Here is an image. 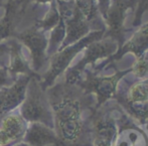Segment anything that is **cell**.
Returning <instances> with one entry per match:
<instances>
[{
    "mask_svg": "<svg viewBox=\"0 0 148 146\" xmlns=\"http://www.w3.org/2000/svg\"><path fill=\"white\" fill-rule=\"evenodd\" d=\"M53 115L56 146H91V129L86 112L95 107L94 95L87 94L77 85L55 83L45 91Z\"/></svg>",
    "mask_w": 148,
    "mask_h": 146,
    "instance_id": "1",
    "label": "cell"
},
{
    "mask_svg": "<svg viewBox=\"0 0 148 146\" xmlns=\"http://www.w3.org/2000/svg\"><path fill=\"white\" fill-rule=\"evenodd\" d=\"M122 108L114 100L98 109H92L88 118L91 129V146H111L117 133L118 117Z\"/></svg>",
    "mask_w": 148,
    "mask_h": 146,
    "instance_id": "2",
    "label": "cell"
},
{
    "mask_svg": "<svg viewBox=\"0 0 148 146\" xmlns=\"http://www.w3.org/2000/svg\"><path fill=\"white\" fill-rule=\"evenodd\" d=\"M113 100L135 122L143 126L148 122V77L124 88L117 87Z\"/></svg>",
    "mask_w": 148,
    "mask_h": 146,
    "instance_id": "3",
    "label": "cell"
},
{
    "mask_svg": "<svg viewBox=\"0 0 148 146\" xmlns=\"http://www.w3.org/2000/svg\"><path fill=\"white\" fill-rule=\"evenodd\" d=\"M104 34V30L95 31V32L89 33L82 39H80L77 42L64 47L62 51H59L49 58V68L43 75H40V81L39 84L43 91H47L49 88H51L56 81L64 74L66 70L70 66L71 62H73L76 56L86 49L87 45H89L91 42H94L96 40H99L102 38Z\"/></svg>",
    "mask_w": 148,
    "mask_h": 146,
    "instance_id": "4",
    "label": "cell"
},
{
    "mask_svg": "<svg viewBox=\"0 0 148 146\" xmlns=\"http://www.w3.org/2000/svg\"><path fill=\"white\" fill-rule=\"evenodd\" d=\"M20 115L27 123L39 122L49 128L55 127L53 115L49 98L39 84V80L31 78L27 85L25 97L18 108Z\"/></svg>",
    "mask_w": 148,
    "mask_h": 146,
    "instance_id": "5",
    "label": "cell"
},
{
    "mask_svg": "<svg viewBox=\"0 0 148 146\" xmlns=\"http://www.w3.org/2000/svg\"><path fill=\"white\" fill-rule=\"evenodd\" d=\"M131 71V69L122 72L117 71L113 76L102 77L98 76L92 71L85 70L83 74L85 75V77H83L77 86L80 87L85 93L95 96L96 104L94 109H98L107 102L113 100L120 80Z\"/></svg>",
    "mask_w": 148,
    "mask_h": 146,
    "instance_id": "6",
    "label": "cell"
},
{
    "mask_svg": "<svg viewBox=\"0 0 148 146\" xmlns=\"http://www.w3.org/2000/svg\"><path fill=\"white\" fill-rule=\"evenodd\" d=\"M118 43L113 39L96 40L86 47L85 55L75 66H69L64 72V83L69 85H77L83 78L84 71L89 64H94L98 60L111 56L117 49Z\"/></svg>",
    "mask_w": 148,
    "mask_h": 146,
    "instance_id": "7",
    "label": "cell"
},
{
    "mask_svg": "<svg viewBox=\"0 0 148 146\" xmlns=\"http://www.w3.org/2000/svg\"><path fill=\"white\" fill-rule=\"evenodd\" d=\"M14 38L21 42L26 49L29 56L31 69L39 74V71L45 66L47 62H49V58L47 56L49 43L47 34L32 25L21 32H17Z\"/></svg>",
    "mask_w": 148,
    "mask_h": 146,
    "instance_id": "8",
    "label": "cell"
},
{
    "mask_svg": "<svg viewBox=\"0 0 148 146\" xmlns=\"http://www.w3.org/2000/svg\"><path fill=\"white\" fill-rule=\"evenodd\" d=\"M117 133L111 146H148V134L124 111L118 117Z\"/></svg>",
    "mask_w": 148,
    "mask_h": 146,
    "instance_id": "9",
    "label": "cell"
},
{
    "mask_svg": "<svg viewBox=\"0 0 148 146\" xmlns=\"http://www.w3.org/2000/svg\"><path fill=\"white\" fill-rule=\"evenodd\" d=\"M30 79L29 76L20 75L11 86L0 88V118L19 108L25 97Z\"/></svg>",
    "mask_w": 148,
    "mask_h": 146,
    "instance_id": "10",
    "label": "cell"
},
{
    "mask_svg": "<svg viewBox=\"0 0 148 146\" xmlns=\"http://www.w3.org/2000/svg\"><path fill=\"white\" fill-rule=\"evenodd\" d=\"M10 47L9 62H8V72L14 78H17L20 75L29 76L40 81V75L35 73L31 69L29 56L24 53V47L16 38L7 39Z\"/></svg>",
    "mask_w": 148,
    "mask_h": 146,
    "instance_id": "11",
    "label": "cell"
},
{
    "mask_svg": "<svg viewBox=\"0 0 148 146\" xmlns=\"http://www.w3.org/2000/svg\"><path fill=\"white\" fill-rule=\"evenodd\" d=\"M4 7V15L0 18V42L9 38H14L17 33L16 28L27 9L24 6L18 5L15 0H6Z\"/></svg>",
    "mask_w": 148,
    "mask_h": 146,
    "instance_id": "12",
    "label": "cell"
},
{
    "mask_svg": "<svg viewBox=\"0 0 148 146\" xmlns=\"http://www.w3.org/2000/svg\"><path fill=\"white\" fill-rule=\"evenodd\" d=\"M146 51H148V24L142 26L132 37L131 39H129V41H127L124 45L119 49L118 53H115L114 56H112L111 58H109V60L107 62H105L103 64V66L109 64L110 60H119L123 57L126 53H133L136 56L137 58H139ZM103 66H97L94 69V73H98Z\"/></svg>",
    "mask_w": 148,
    "mask_h": 146,
    "instance_id": "13",
    "label": "cell"
},
{
    "mask_svg": "<svg viewBox=\"0 0 148 146\" xmlns=\"http://www.w3.org/2000/svg\"><path fill=\"white\" fill-rule=\"evenodd\" d=\"M22 141L29 146H56L59 143L55 129L39 122L28 123Z\"/></svg>",
    "mask_w": 148,
    "mask_h": 146,
    "instance_id": "14",
    "label": "cell"
},
{
    "mask_svg": "<svg viewBox=\"0 0 148 146\" xmlns=\"http://www.w3.org/2000/svg\"><path fill=\"white\" fill-rule=\"evenodd\" d=\"M0 127L10 138L16 142H20L25 135L28 123L22 118L18 109H16L0 118Z\"/></svg>",
    "mask_w": 148,
    "mask_h": 146,
    "instance_id": "15",
    "label": "cell"
},
{
    "mask_svg": "<svg viewBox=\"0 0 148 146\" xmlns=\"http://www.w3.org/2000/svg\"><path fill=\"white\" fill-rule=\"evenodd\" d=\"M66 36V25H64V19L60 17L59 23L57 24L55 28H53L49 31V34L47 35L49 38V43H47V58L51 57L58 53L62 45V41Z\"/></svg>",
    "mask_w": 148,
    "mask_h": 146,
    "instance_id": "16",
    "label": "cell"
},
{
    "mask_svg": "<svg viewBox=\"0 0 148 146\" xmlns=\"http://www.w3.org/2000/svg\"><path fill=\"white\" fill-rule=\"evenodd\" d=\"M60 19V12H59V10H58L56 0H53V1H51V7L47 10V13L45 14V16H43L42 18H40V19L35 20L33 25L37 29H39V30L47 33V32H49L51 29L57 26Z\"/></svg>",
    "mask_w": 148,
    "mask_h": 146,
    "instance_id": "17",
    "label": "cell"
},
{
    "mask_svg": "<svg viewBox=\"0 0 148 146\" xmlns=\"http://www.w3.org/2000/svg\"><path fill=\"white\" fill-rule=\"evenodd\" d=\"M17 78H14L8 72V66L0 64V88L9 87L16 81Z\"/></svg>",
    "mask_w": 148,
    "mask_h": 146,
    "instance_id": "18",
    "label": "cell"
},
{
    "mask_svg": "<svg viewBox=\"0 0 148 146\" xmlns=\"http://www.w3.org/2000/svg\"><path fill=\"white\" fill-rule=\"evenodd\" d=\"M16 143L18 142H16L13 139L10 138L5 133V131L0 127V146H13Z\"/></svg>",
    "mask_w": 148,
    "mask_h": 146,
    "instance_id": "19",
    "label": "cell"
},
{
    "mask_svg": "<svg viewBox=\"0 0 148 146\" xmlns=\"http://www.w3.org/2000/svg\"><path fill=\"white\" fill-rule=\"evenodd\" d=\"M51 1H53V0H15V2L19 6H24V7H26V8L28 7V5H29L30 3H33V2H34L35 5H36V4L51 3Z\"/></svg>",
    "mask_w": 148,
    "mask_h": 146,
    "instance_id": "20",
    "label": "cell"
},
{
    "mask_svg": "<svg viewBox=\"0 0 148 146\" xmlns=\"http://www.w3.org/2000/svg\"><path fill=\"white\" fill-rule=\"evenodd\" d=\"M13 146H29V145L26 144V143H24L23 141H20V142L16 143V144H14Z\"/></svg>",
    "mask_w": 148,
    "mask_h": 146,
    "instance_id": "21",
    "label": "cell"
},
{
    "mask_svg": "<svg viewBox=\"0 0 148 146\" xmlns=\"http://www.w3.org/2000/svg\"><path fill=\"white\" fill-rule=\"evenodd\" d=\"M5 3H6V0H0V7L5 5Z\"/></svg>",
    "mask_w": 148,
    "mask_h": 146,
    "instance_id": "22",
    "label": "cell"
}]
</instances>
